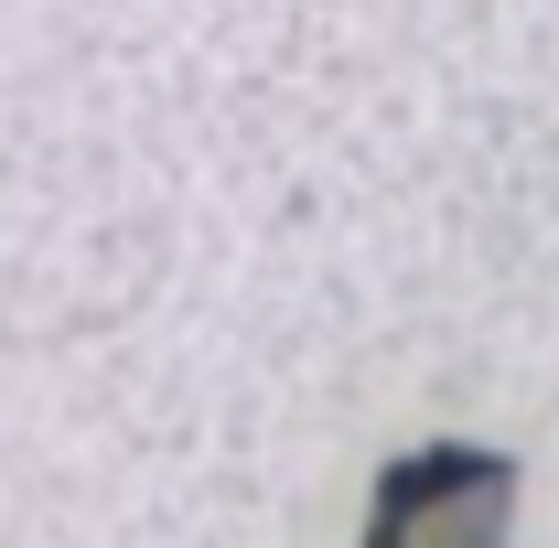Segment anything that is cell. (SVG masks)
I'll return each mask as SVG.
<instances>
[{
    "label": "cell",
    "mask_w": 559,
    "mask_h": 548,
    "mask_svg": "<svg viewBox=\"0 0 559 548\" xmlns=\"http://www.w3.org/2000/svg\"><path fill=\"white\" fill-rule=\"evenodd\" d=\"M506 495H516V474L495 452L430 441V452H409V463L377 474L366 548H506Z\"/></svg>",
    "instance_id": "1"
}]
</instances>
